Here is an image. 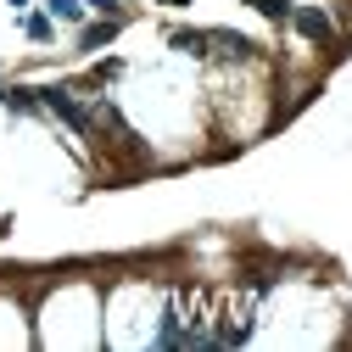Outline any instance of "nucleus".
<instances>
[{
	"label": "nucleus",
	"mask_w": 352,
	"mask_h": 352,
	"mask_svg": "<svg viewBox=\"0 0 352 352\" xmlns=\"http://www.w3.org/2000/svg\"><path fill=\"white\" fill-rule=\"evenodd\" d=\"M39 101H45V107H51V112H56V118H62L67 129H90V118H84V107H78V101H73L67 90H39Z\"/></svg>",
	"instance_id": "nucleus-1"
},
{
	"label": "nucleus",
	"mask_w": 352,
	"mask_h": 352,
	"mask_svg": "<svg viewBox=\"0 0 352 352\" xmlns=\"http://www.w3.org/2000/svg\"><path fill=\"white\" fill-rule=\"evenodd\" d=\"M207 45H218V56H252V39L230 28H207Z\"/></svg>",
	"instance_id": "nucleus-2"
},
{
	"label": "nucleus",
	"mask_w": 352,
	"mask_h": 352,
	"mask_svg": "<svg viewBox=\"0 0 352 352\" xmlns=\"http://www.w3.org/2000/svg\"><path fill=\"white\" fill-rule=\"evenodd\" d=\"M291 23H296V34H302V39H324V34H330V17H324V12H307V6H302V12H291Z\"/></svg>",
	"instance_id": "nucleus-3"
},
{
	"label": "nucleus",
	"mask_w": 352,
	"mask_h": 352,
	"mask_svg": "<svg viewBox=\"0 0 352 352\" xmlns=\"http://www.w3.org/2000/svg\"><path fill=\"white\" fill-rule=\"evenodd\" d=\"M168 45H173V51H185V56H207V34H190V28H179V34L168 39Z\"/></svg>",
	"instance_id": "nucleus-4"
},
{
	"label": "nucleus",
	"mask_w": 352,
	"mask_h": 352,
	"mask_svg": "<svg viewBox=\"0 0 352 352\" xmlns=\"http://www.w3.org/2000/svg\"><path fill=\"white\" fill-rule=\"evenodd\" d=\"M157 346H179V314H173V302L162 307V324H157Z\"/></svg>",
	"instance_id": "nucleus-5"
},
{
	"label": "nucleus",
	"mask_w": 352,
	"mask_h": 352,
	"mask_svg": "<svg viewBox=\"0 0 352 352\" xmlns=\"http://www.w3.org/2000/svg\"><path fill=\"white\" fill-rule=\"evenodd\" d=\"M45 12H51V17H62V23H78V17H84L78 0H45Z\"/></svg>",
	"instance_id": "nucleus-6"
},
{
	"label": "nucleus",
	"mask_w": 352,
	"mask_h": 352,
	"mask_svg": "<svg viewBox=\"0 0 352 352\" xmlns=\"http://www.w3.org/2000/svg\"><path fill=\"white\" fill-rule=\"evenodd\" d=\"M112 34H118V23H96V28H84L78 39H84V45H90V51H96V45H107Z\"/></svg>",
	"instance_id": "nucleus-7"
},
{
	"label": "nucleus",
	"mask_w": 352,
	"mask_h": 352,
	"mask_svg": "<svg viewBox=\"0 0 352 352\" xmlns=\"http://www.w3.org/2000/svg\"><path fill=\"white\" fill-rule=\"evenodd\" d=\"M23 34H28V39H51V17L28 12V17H23Z\"/></svg>",
	"instance_id": "nucleus-8"
},
{
	"label": "nucleus",
	"mask_w": 352,
	"mask_h": 352,
	"mask_svg": "<svg viewBox=\"0 0 352 352\" xmlns=\"http://www.w3.org/2000/svg\"><path fill=\"white\" fill-rule=\"evenodd\" d=\"M246 6H257L263 17H285V12H291V6H285V0H246Z\"/></svg>",
	"instance_id": "nucleus-9"
},
{
	"label": "nucleus",
	"mask_w": 352,
	"mask_h": 352,
	"mask_svg": "<svg viewBox=\"0 0 352 352\" xmlns=\"http://www.w3.org/2000/svg\"><path fill=\"white\" fill-rule=\"evenodd\" d=\"M6 107H12V112H34V107H39V101H34V96H28V90H17V96H6Z\"/></svg>",
	"instance_id": "nucleus-10"
},
{
	"label": "nucleus",
	"mask_w": 352,
	"mask_h": 352,
	"mask_svg": "<svg viewBox=\"0 0 352 352\" xmlns=\"http://www.w3.org/2000/svg\"><path fill=\"white\" fill-rule=\"evenodd\" d=\"M90 6H101V12H118V0H90Z\"/></svg>",
	"instance_id": "nucleus-11"
},
{
	"label": "nucleus",
	"mask_w": 352,
	"mask_h": 352,
	"mask_svg": "<svg viewBox=\"0 0 352 352\" xmlns=\"http://www.w3.org/2000/svg\"><path fill=\"white\" fill-rule=\"evenodd\" d=\"M168 6H190V0H168Z\"/></svg>",
	"instance_id": "nucleus-12"
},
{
	"label": "nucleus",
	"mask_w": 352,
	"mask_h": 352,
	"mask_svg": "<svg viewBox=\"0 0 352 352\" xmlns=\"http://www.w3.org/2000/svg\"><path fill=\"white\" fill-rule=\"evenodd\" d=\"M6 6H28V0H6Z\"/></svg>",
	"instance_id": "nucleus-13"
}]
</instances>
